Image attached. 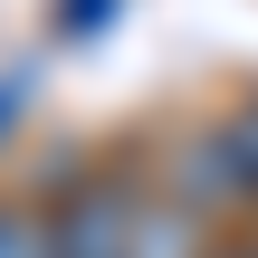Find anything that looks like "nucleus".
I'll list each match as a JSON object with an SVG mask.
<instances>
[{"instance_id": "obj_1", "label": "nucleus", "mask_w": 258, "mask_h": 258, "mask_svg": "<svg viewBox=\"0 0 258 258\" xmlns=\"http://www.w3.org/2000/svg\"><path fill=\"white\" fill-rule=\"evenodd\" d=\"M172 201L201 211V220L258 201V96H249V105H230L220 124H201V134L172 153Z\"/></svg>"}, {"instance_id": "obj_2", "label": "nucleus", "mask_w": 258, "mask_h": 258, "mask_svg": "<svg viewBox=\"0 0 258 258\" xmlns=\"http://www.w3.org/2000/svg\"><path fill=\"white\" fill-rule=\"evenodd\" d=\"M48 211H57V249L67 258H134L144 249V220H153V191L124 182V172H86Z\"/></svg>"}, {"instance_id": "obj_3", "label": "nucleus", "mask_w": 258, "mask_h": 258, "mask_svg": "<svg viewBox=\"0 0 258 258\" xmlns=\"http://www.w3.org/2000/svg\"><path fill=\"white\" fill-rule=\"evenodd\" d=\"M0 258H67V249H57V211L0 201Z\"/></svg>"}, {"instance_id": "obj_4", "label": "nucleus", "mask_w": 258, "mask_h": 258, "mask_svg": "<svg viewBox=\"0 0 258 258\" xmlns=\"http://www.w3.org/2000/svg\"><path fill=\"white\" fill-rule=\"evenodd\" d=\"M115 10H124V0H67V10H57V29H67V38H86V29H105Z\"/></svg>"}, {"instance_id": "obj_5", "label": "nucleus", "mask_w": 258, "mask_h": 258, "mask_svg": "<svg viewBox=\"0 0 258 258\" xmlns=\"http://www.w3.org/2000/svg\"><path fill=\"white\" fill-rule=\"evenodd\" d=\"M19 96H29V67H10V77H0V124L19 115Z\"/></svg>"}, {"instance_id": "obj_6", "label": "nucleus", "mask_w": 258, "mask_h": 258, "mask_svg": "<svg viewBox=\"0 0 258 258\" xmlns=\"http://www.w3.org/2000/svg\"><path fill=\"white\" fill-rule=\"evenodd\" d=\"M211 258H258V239H249V249H211Z\"/></svg>"}]
</instances>
